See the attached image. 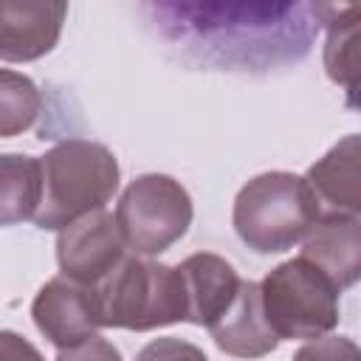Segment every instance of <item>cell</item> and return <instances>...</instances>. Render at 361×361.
<instances>
[{
  "mask_svg": "<svg viewBox=\"0 0 361 361\" xmlns=\"http://www.w3.org/2000/svg\"><path fill=\"white\" fill-rule=\"evenodd\" d=\"M192 197L169 175H138L118 197L116 223L127 248L138 257H155L172 248L192 226Z\"/></svg>",
  "mask_w": 361,
  "mask_h": 361,
  "instance_id": "cell-5",
  "label": "cell"
},
{
  "mask_svg": "<svg viewBox=\"0 0 361 361\" xmlns=\"http://www.w3.org/2000/svg\"><path fill=\"white\" fill-rule=\"evenodd\" d=\"M135 361H209V358L192 341H183L175 336H161V338H152L149 344H144L138 350Z\"/></svg>",
  "mask_w": 361,
  "mask_h": 361,
  "instance_id": "cell-17",
  "label": "cell"
},
{
  "mask_svg": "<svg viewBox=\"0 0 361 361\" xmlns=\"http://www.w3.org/2000/svg\"><path fill=\"white\" fill-rule=\"evenodd\" d=\"M0 361H45V358L28 338L17 336L14 330H3L0 333Z\"/></svg>",
  "mask_w": 361,
  "mask_h": 361,
  "instance_id": "cell-19",
  "label": "cell"
},
{
  "mask_svg": "<svg viewBox=\"0 0 361 361\" xmlns=\"http://www.w3.org/2000/svg\"><path fill=\"white\" fill-rule=\"evenodd\" d=\"M68 3L62 0H3L0 3V59L31 62L54 51L62 34Z\"/></svg>",
  "mask_w": 361,
  "mask_h": 361,
  "instance_id": "cell-8",
  "label": "cell"
},
{
  "mask_svg": "<svg viewBox=\"0 0 361 361\" xmlns=\"http://www.w3.org/2000/svg\"><path fill=\"white\" fill-rule=\"evenodd\" d=\"M214 344L234 355V358H262L276 350L279 336L274 333L265 305H262V288L259 282L243 279L237 299L231 307L209 327Z\"/></svg>",
  "mask_w": 361,
  "mask_h": 361,
  "instance_id": "cell-10",
  "label": "cell"
},
{
  "mask_svg": "<svg viewBox=\"0 0 361 361\" xmlns=\"http://www.w3.org/2000/svg\"><path fill=\"white\" fill-rule=\"evenodd\" d=\"M127 243L110 212H93L71 226H65L56 237V262L62 276L99 285L127 254Z\"/></svg>",
  "mask_w": 361,
  "mask_h": 361,
  "instance_id": "cell-7",
  "label": "cell"
},
{
  "mask_svg": "<svg viewBox=\"0 0 361 361\" xmlns=\"http://www.w3.org/2000/svg\"><path fill=\"white\" fill-rule=\"evenodd\" d=\"M31 319L37 330L59 350L79 347L96 338L104 327L99 316L96 288L73 282L68 276H54L37 290Z\"/></svg>",
  "mask_w": 361,
  "mask_h": 361,
  "instance_id": "cell-6",
  "label": "cell"
},
{
  "mask_svg": "<svg viewBox=\"0 0 361 361\" xmlns=\"http://www.w3.org/2000/svg\"><path fill=\"white\" fill-rule=\"evenodd\" d=\"M39 161L42 203L34 217L37 228L62 231L93 212H104L118 189V161L104 144L68 138L54 144Z\"/></svg>",
  "mask_w": 361,
  "mask_h": 361,
  "instance_id": "cell-1",
  "label": "cell"
},
{
  "mask_svg": "<svg viewBox=\"0 0 361 361\" xmlns=\"http://www.w3.org/2000/svg\"><path fill=\"white\" fill-rule=\"evenodd\" d=\"M178 268L186 288V322L212 327L237 299L243 279L237 276L231 262L209 251L186 257Z\"/></svg>",
  "mask_w": 361,
  "mask_h": 361,
  "instance_id": "cell-11",
  "label": "cell"
},
{
  "mask_svg": "<svg viewBox=\"0 0 361 361\" xmlns=\"http://www.w3.org/2000/svg\"><path fill=\"white\" fill-rule=\"evenodd\" d=\"M322 217V200L307 178L293 172H262L234 197L231 223L237 237L257 254L293 248Z\"/></svg>",
  "mask_w": 361,
  "mask_h": 361,
  "instance_id": "cell-2",
  "label": "cell"
},
{
  "mask_svg": "<svg viewBox=\"0 0 361 361\" xmlns=\"http://www.w3.org/2000/svg\"><path fill=\"white\" fill-rule=\"evenodd\" d=\"M293 361H361V347L347 336H324L299 347Z\"/></svg>",
  "mask_w": 361,
  "mask_h": 361,
  "instance_id": "cell-16",
  "label": "cell"
},
{
  "mask_svg": "<svg viewBox=\"0 0 361 361\" xmlns=\"http://www.w3.org/2000/svg\"><path fill=\"white\" fill-rule=\"evenodd\" d=\"M319 271H324L338 290L361 282V217L324 214L302 240V254Z\"/></svg>",
  "mask_w": 361,
  "mask_h": 361,
  "instance_id": "cell-9",
  "label": "cell"
},
{
  "mask_svg": "<svg viewBox=\"0 0 361 361\" xmlns=\"http://www.w3.org/2000/svg\"><path fill=\"white\" fill-rule=\"evenodd\" d=\"M54 361H121V353L102 336L79 344V347H71V350H59V355Z\"/></svg>",
  "mask_w": 361,
  "mask_h": 361,
  "instance_id": "cell-18",
  "label": "cell"
},
{
  "mask_svg": "<svg viewBox=\"0 0 361 361\" xmlns=\"http://www.w3.org/2000/svg\"><path fill=\"white\" fill-rule=\"evenodd\" d=\"M39 107H42V96L37 85L11 68H3L0 71V135L11 138L28 130L37 121Z\"/></svg>",
  "mask_w": 361,
  "mask_h": 361,
  "instance_id": "cell-15",
  "label": "cell"
},
{
  "mask_svg": "<svg viewBox=\"0 0 361 361\" xmlns=\"http://www.w3.org/2000/svg\"><path fill=\"white\" fill-rule=\"evenodd\" d=\"M324 73L333 85L344 90V104L350 110H361V6H324Z\"/></svg>",
  "mask_w": 361,
  "mask_h": 361,
  "instance_id": "cell-12",
  "label": "cell"
},
{
  "mask_svg": "<svg viewBox=\"0 0 361 361\" xmlns=\"http://www.w3.org/2000/svg\"><path fill=\"white\" fill-rule=\"evenodd\" d=\"M305 178L330 209L361 214V133L338 138Z\"/></svg>",
  "mask_w": 361,
  "mask_h": 361,
  "instance_id": "cell-13",
  "label": "cell"
},
{
  "mask_svg": "<svg viewBox=\"0 0 361 361\" xmlns=\"http://www.w3.org/2000/svg\"><path fill=\"white\" fill-rule=\"evenodd\" d=\"M265 316L282 338L316 341L338 324V288L305 257L279 262L259 282Z\"/></svg>",
  "mask_w": 361,
  "mask_h": 361,
  "instance_id": "cell-4",
  "label": "cell"
},
{
  "mask_svg": "<svg viewBox=\"0 0 361 361\" xmlns=\"http://www.w3.org/2000/svg\"><path fill=\"white\" fill-rule=\"evenodd\" d=\"M96 302L104 327L144 333L186 322V288L180 268L141 257H124L96 285Z\"/></svg>",
  "mask_w": 361,
  "mask_h": 361,
  "instance_id": "cell-3",
  "label": "cell"
},
{
  "mask_svg": "<svg viewBox=\"0 0 361 361\" xmlns=\"http://www.w3.org/2000/svg\"><path fill=\"white\" fill-rule=\"evenodd\" d=\"M42 203V161L34 155H0V223L34 220Z\"/></svg>",
  "mask_w": 361,
  "mask_h": 361,
  "instance_id": "cell-14",
  "label": "cell"
}]
</instances>
